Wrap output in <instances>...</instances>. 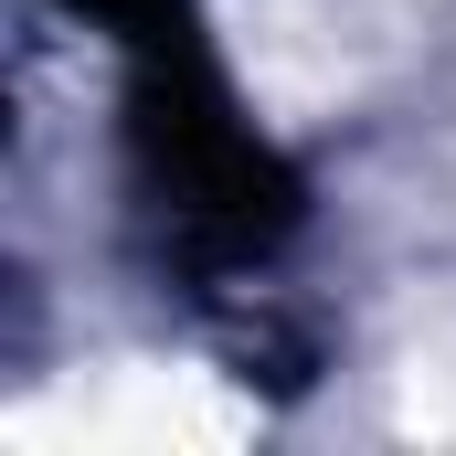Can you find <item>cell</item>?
<instances>
[{
    "label": "cell",
    "instance_id": "cell-1",
    "mask_svg": "<svg viewBox=\"0 0 456 456\" xmlns=\"http://www.w3.org/2000/svg\"><path fill=\"white\" fill-rule=\"evenodd\" d=\"M149 170H159L170 213L191 233H213L224 255L276 244V233H287V202H297L287 170L265 159V138H255L213 86H191V75H170V86L149 96Z\"/></svg>",
    "mask_w": 456,
    "mask_h": 456
},
{
    "label": "cell",
    "instance_id": "cell-2",
    "mask_svg": "<svg viewBox=\"0 0 456 456\" xmlns=\"http://www.w3.org/2000/svg\"><path fill=\"white\" fill-rule=\"evenodd\" d=\"M86 11H107V21H149V11H170V0H86Z\"/></svg>",
    "mask_w": 456,
    "mask_h": 456
}]
</instances>
